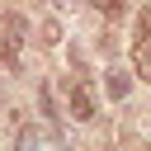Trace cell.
<instances>
[{"mask_svg": "<svg viewBox=\"0 0 151 151\" xmlns=\"http://www.w3.org/2000/svg\"><path fill=\"white\" fill-rule=\"evenodd\" d=\"M127 90H132V80H127V71H118V66H109V71H104V94H109V99H127Z\"/></svg>", "mask_w": 151, "mask_h": 151, "instance_id": "obj_3", "label": "cell"}, {"mask_svg": "<svg viewBox=\"0 0 151 151\" xmlns=\"http://www.w3.org/2000/svg\"><path fill=\"white\" fill-rule=\"evenodd\" d=\"M76 5H80V0H57V9H76Z\"/></svg>", "mask_w": 151, "mask_h": 151, "instance_id": "obj_9", "label": "cell"}, {"mask_svg": "<svg viewBox=\"0 0 151 151\" xmlns=\"http://www.w3.org/2000/svg\"><path fill=\"white\" fill-rule=\"evenodd\" d=\"M0 61H5L9 71H19V38H14V33H0Z\"/></svg>", "mask_w": 151, "mask_h": 151, "instance_id": "obj_4", "label": "cell"}, {"mask_svg": "<svg viewBox=\"0 0 151 151\" xmlns=\"http://www.w3.org/2000/svg\"><path fill=\"white\" fill-rule=\"evenodd\" d=\"M38 142V127H19V146H33Z\"/></svg>", "mask_w": 151, "mask_h": 151, "instance_id": "obj_8", "label": "cell"}, {"mask_svg": "<svg viewBox=\"0 0 151 151\" xmlns=\"http://www.w3.org/2000/svg\"><path fill=\"white\" fill-rule=\"evenodd\" d=\"M66 109H71V118H80V123H90V118H94V94H90V85H85V80H76V85H71Z\"/></svg>", "mask_w": 151, "mask_h": 151, "instance_id": "obj_2", "label": "cell"}, {"mask_svg": "<svg viewBox=\"0 0 151 151\" xmlns=\"http://www.w3.org/2000/svg\"><path fill=\"white\" fill-rule=\"evenodd\" d=\"M38 42L57 47V42H61V24H57V19H42V38H38Z\"/></svg>", "mask_w": 151, "mask_h": 151, "instance_id": "obj_5", "label": "cell"}, {"mask_svg": "<svg viewBox=\"0 0 151 151\" xmlns=\"http://www.w3.org/2000/svg\"><path fill=\"white\" fill-rule=\"evenodd\" d=\"M5 33H14V38L24 42V19H19V14H5Z\"/></svg>", "mask_w": 151, "mask_h": 151, "instance_id": "obj_6", "label": "cell"}, {"mask_svg": "<svg viewBox=\"0 0 151 151\" xmlns=\"http://www.w3.org/2000/svg\"><path fill=\"white\" fill-rule=\"evenodd\" d=\"M94 5H99L104 14H123V5H127V0H94Z\"/></svg>", "mask_w": 151, "mask_h": 151, "instance_id": "obj_7", "label": "cell"}, {"mask_svg": "<svg viewBox=\"0 0 151 151\" xmlns=\"http://www.w3.org/2000/svg\"><path fill=\"white\" fill-rule=\"evenodd\" d=\"M132 66H137V76L151 85V9L137 19V33H132Z\"/></svg>", "mask_w": 151, "mask_h": 151, "instance_id": "obj_1", "label": "cell"}]
</instances>
